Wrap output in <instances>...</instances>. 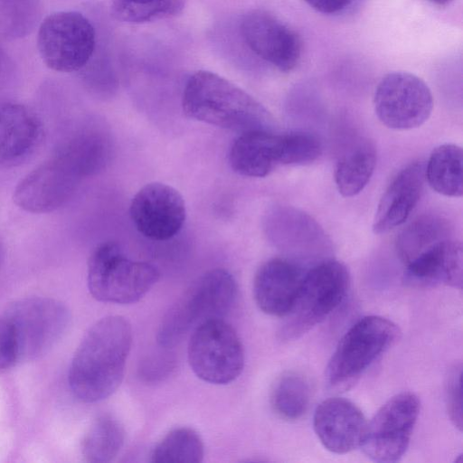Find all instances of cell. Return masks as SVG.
Masks as SVG:
<instances>
[{
    "mask_svg": "<svg viewBox=\"0 0 463 463\" xmlns=\"http://www.w3.org/2000/svg\"><path fill=\"white\" fill-rule=\"evenodd\" d=\"M184 0H112L111 14L128 24H145L179 14Z\"/></svg>",
    "mask_w": 463,
    "mask_h": 463,
    "instance_id": "27",
    "label": "cell"
},
{
    "mask_svg": "<svg viewBox=\"0 0 463 463\" xmlns=\"http://www.w3.org/2000/svg\"><path fill=\"white\" fill-rule=\"evenodd\" d=\"M366 424L362 411L340 397L323 401L313 417L314 430L320 442L335 454H345L360 447Z\"/></svg>",
    "mask_w": 463,
    "mask_h": 463,
    "instance_id": "15",
    "label": "cell"
},
{
    "mask_svg": "<svg viewBox=\"0 0 463 463\" xmlns=\"http://www.w3.org/2000/svg\"><path fill=\"white\" fill-rule=\"evenodd\" d=\"M445 235V226L440 220L430 216L420 217L401 232L396 243L397 251L407 264L431 245L446 239Z\"/></svg>",
    "mask_w": 463,
    "mask_h": 463,
    "instance_id": "29",
    "label": "cell"
},
{
    "mask_svg": "<svg viewBox=\"0 0 463 463\" xmlns=\"http://www.w3.org/2000/svg\"><path fill=\"white\" fill-rule=\"evenodd\" d=\"M424 178L420 162L410 164L396 175L378 203L373 223L374 233H386L405 222L420 200Z\"/></svg>",
    "mask_w": 463,
    "mask_h": 463,
    "instance_id": "18",
    "label": "cell"
},
{
    "mask_svg": "<svg viewBox=\"0 0 463 463\" xmlns=\"http://www.w3.org/2000/svg\"><path fill=\"white\" fill-rule=\"evenodd\" d=\"M37 116L17 103L0 105V169L13 168L27 161L43 140Z\"/></svg>",
    "mask_w": 463,
    "mask_h": 463,
    "instance_id": "16",
    "label": "cell"
},
{
    "mask_svg": "<svg viewBox=\"0 0 463 463\" xmlns=\"http://www.w3.org/2000/svg\"><path fill=\"white\" fill-rule=\"evenodd\" d=\"M204 456L201 436L187 427L169 431L155 446L151 453L154 463H199Z\"/></svg>",
    "mask_w": 463,
    "mask_h": 463,
    "instance_id": "26",
    "label": "cell"
},
{
    "mask_svg": "<svg viewBox=\"0 0 463 463\" xmlns=\"http://www.w3.org/2000/svg\"><path fill=\"white\" fill-rule=\"evenodd\" d=\"M302 278L298 267L288 260L274 258L264 262L253 280L258 307L267 315L284 317L293 306Z\"/></svg>",
    "mask_w": 463,
    "mask_h": 463,
    "instance_id": "17",
    "label": "cell"
},
{
    "mask_svg": "<svg viewBox=\"0 0 463 463\" xmlns=\"http://www.w3.org/2000/svg\"><path fill=\"white\" fill-rule=\"evenodd\" d=\"M2 61V54H1V52H0V63Z\"/></svg>",
    "mask_w": 463,
    "mask_h": 463,
    "instance_id": "37",
    "label": "cell"
},
{
    "mask_svg": "<svg viewBox=\"0 0 463 463\" xmlns=\"http://www.w3.org/2000/svg\"><path fill=\"white\" fill-rule=\"evenodd\" d=\"M80 178L70 164L55 155L20 181L14 201L26 212H52L70 199Z\"/></svg>",
    "mask_w": 463,
    "mask_h": 463,
    "instance_id": "13",
    "label": "cell"
},
{
    "mask_svg": "<svg viewBox=\"0 0 463 463\" xmlns=\"http://www.w3.org/2000/svg\"><path fill=\"white\" fill-rule=\"evenodd\" d=\"M420 413L416 394L402 392L390 398L367 422L361 443L376 462L398 461L406 452Z\"/></svg>",
    "mask_w": 463,
    "mask_h": 463,
    "instance_id": "10",
    "label": "cell"
},
{
    "mask_svg": "<svg viewBox=\"0 0 463 463\" xmlns=\"http://www.w3.org/2000/svg\"><path fill=\"white\" fill-rule=\"evenodd\" d=\"M309 6L322 14H335L345 9L351 0H304Z\"/></svg>",
    "mask_w": 463,
    "mask_h": 463,
    "instance_id": "34",
    "label": "cell"
},
{
    "mask_svg": "<svg viewBox=\"0 0 463 463\" xmlns=\"http://www.w3.org/2000/svg\"><path fill=\"white\" fill-rule=\"evenodd\" d=\"M280 160V135L274 131L241 133L229 153L232 168L248 177L268 175Z\"/></svg>",
    "mask_w": 463,
    "mask_h": 463,
    "instance_id": "20",
    "label": "cell"
},
{
    "mask_svg": "<svg viewBox=\"0 0 463 463\" xmlns=\"http://www.w3.org/2000/svg\"><path fill=\"white\" fill-rule=\"evenodd\" d=\"M129 214L142 235L154 241H166L183 228L186 209L184 198L176 189L153 182L134 195Z\"/></svg>",
    "mask_w": 463,
    "mask_h": 463,
    "instance_id": "12",
    "label": "cell"
},
{
    "mask_svg": "<svg viewBox=\"0 0 463 463\" xmlns=\"http://www.w3.org/2000/svg\"><path fill=\"white\" fill-rule=\"evenodd\" d=\"M182 106L191 118L240 134L275 129L274 118L258 100L211 71H199L188 79Z\"/></svg>",
    "mask_w": 463,
    "mask_h": 463,
    "instance_id": "2",
    "label": "cell"
},
{
    "mask_svg": "<svg viewBox=\"0 0 463 463\" xmlns=\"http://www.w3.org/2000/svg\"><path fill=\"white\" fill-rule=\"evenodd\" d=\"M4 257H5V250H4L3 243L0 241V267L4 261Z\"/></svg>",
    "mask_w": 463,
    "mask_h": 463,
    "instance_id": "36",
    "label": "cell"
},
{
    "mask_svg": "<svg viewBox=\"0 0 463 463\" xmlns=\"http://www.w3.org/2000/svg\"><path fill=\"white\" fill-rule=\"evenodd\" d=\"M349 285L344 263L327 260L313 267L302 278L293 306L284 317L282 339L298 338L322 322L342 303Z\"/></svg>",
    "mask_w": 463,
    "mask_h": 463,
    "instance_id": "6",
    "label": "cell"
},
{
    "mask_svg": "<svg viewBox=\"0 0 463 463\" xmlns=\"http://www.w3.org/2000/svg\"><path fill=\"white\" fill-rule=\"evenodd\" d=\"M398 335L397 326L385 317L359 319L345 333L332 354L326 373L328 386L335 391L351 388Z\"/></svg>",
    "mask_w": 463,
    "mask_h": 463,
    "instance_id": "5",
    "label": "cell"
},
{
    "mask_svg": "<svg viewBox=\"0 0 463 463\" xmlns=\"http://www.w3.org/2000/svg\"><path fill=\"white\" fill-rule=\"evenodd\" d=\"M373 106L383 125L392 129L407 130L428 120L433 109V98L420 78L406 71H393L378 83Z\"/></svg>",
    "mask_w": 463,
    "mask_h": 463,
    "instance_id": "11",
    "label": "cell"
},
{
    "mask_svg": "<svg viewBox=\"0 0 463 463\" xmlns=\"http://www.w3.org/2000/svg\"><path fill=\"white\" fill-rule=\"evenodd\" d=\"M188 361L194 373L213 384H228L244 366V350L236 331L223 319L196 326L188 344Z\"/></svg>",
    "mask_w": 463,
    "mask_h": 463,
    "instance_id": "8",
    "label": "cell"
},
{
    "mask_svg": "<svg viewBox=\"0 0 463 463\" xmlns=\"http://www.w3.org/2000/svg\"><path fill=\"white\" fill-rule=\"evenodd\" d=\"M462 256L460 242L444 239L405 264L406 279L419 287L445 284L461 289Z\"/></svg>",
    "mask_w": 463,
    "mask_h": 463,
    "instance_id": "19",
    "label": "cell"
},
{
    "mask_svg": "<svg viewBox=\"0 0 463 463\" xmlns=\"http://www.w3.org/2000/svg\"><path fill=\"white\" fill-rule=\"evenodd\" d=\"M132 345V328L120 316L97 321L85 334L69 369V385L77 399L92 403L120 385Z\"/></svg>",
    "mask_w": 463,
    "mask_h": 463,
    "instance_id": "1",
    "label": "cell"
},
{
    "mask_svg": "<svg viewBox=\"0 0 463 463\" xmlns=\"http://www.w3.org/2000/svg\"><path fill=\"white\" fill-rule=\"evenodd\" d=\"M376 165L374 145L365 138L350 144L339 156L335 170V182L345 197L358 194L369 182Z\"/></svg>",
    "mask_w": 463,
    "mask_h": 463,
    "instance_id": "21",
    "label": "cell"
},
{
    "mask_svg": "<svg viewBox=\"0 0 463 463\" xmlns=\"http://www.w3.org/2000/svg\"><path fill=\"white\" fill-rule=\"evenodd\" d=\"M4 316L14 328L19 362L46 354L63 336L70 323L66 306L49 298L18 300L9 306Z\"/></svg>",
    "mask_w": 463,
    "mask_h": 463,
    "instance_id": "9",
    "label": "cell"
},
{
    "mask_svg": "<svg viewBox=\"0 0 463 463\" xmlns=\"http://www.w3.org/2000/svg\"><path fill=\"white\" fill-rule=\"evenodd\" d=\"M321 142L307 132L280 135V165H306L315 161L321 154Z\"/></svg>",
    "mask_w": 463,
    "mask_h": 463,
    "instance_id": "30",
    "label": "cell"
},
{
    "mask_svg": "<svg viewBox=\"0 0 463 463\" xmlns=\"http://www.w3.org/2000/svg\"><path fill=\"white\" fill-rule=\"evenodd\" d=\"M430 2L438 5H448L452 0H429Z\"/></svg>",
    "mask_w": 463,
    "mask_h": 463,
    "instance_id": "35",
    "label": "cell"
},
{
    "mask_svg": "<svg viewBox=\"0 0 463 463\" xmlns=\"http://www.w3.org/2000/svg\"><path fill=\"white\" fill-rule=\"evenodd\" d=\"M311 390L307 380L297 373H287L276 382L270 403L275 413L283 420H296L307 411Z\"/></svg>",
    "mask_w": 463,
    "mask_h": 463,
    "instance_id": "25",
    "label": "cell"
},
{
    "mask_svg": "<svg viewBox=\"0 0 463 463\" xmlns=\"http://www.w3.org/2000/svg\"><path fill=\"white\" fill-rule=\"evenodd\" d=\"M125 430L120 421L109 414L99 416L85 434L81 453L90 463H108L119 453L125 442Z\"/></svg>",
    "mask_w": 463,
    "mask_h": 463,
    "instance_id": "24",
    "label": "cell"
},
{
    "mask_svg": "<svg viewBox=\"0 0 463 463\" xmlns=\"http://www.w3.org/2000/svg\"><path fill=\"white\" fill-rule=\"evenodd\" d=\"M168 353H157L140 363L139 375L146 382H156L167 377L175 367V359Z\"/></svg>",
    "mask_w": 463,
    "mask_h": 463,
    "instance_id": "33",
    "label": "cell"
},
{
    "mask_svg": "<svg viewBox=\"0 0 463 463\" xmlns=\"http://www.w3.org/2000/svg\"><path fill=\"white\" fill-rule=\"evenodd\" d=\"M96 46V33L90 20L75 11H60L40 24L37 48L44 64L59 72L84 68Z\"/></svg>",
    "mask_w": 463,
    "mask_h": 463,
    "instance_id": "7",
    "label": "cell"
},
{
    "mask_svg": "<svg viewBox=\"0 0 463 463\" xmlns=\"http://www.w3.org/2000/svg\"><path fill=\"white\" fill-rule=\"evenodd\" d=\"M247 46L260 59L288 72L300 61L302 44L298 33L273 14L255 10L241 23Z\"/></svg>",
    "mask_w": 463,
    "mask_h": 463,
    "instance_id": "14",
    "label": "cell"
},
{
    "mask_svg": "<svg viewBox=\"0 0 463 463\" xmlns=\"http://www.w3.org/2000/svg\"><path fill=\"white\" fill-rule=\"evenodd\" d=\"M463 152L454 144H443L431 152L424 176L437 193L449 197L463 194Z\"/></svg>",
    "mask_w": 463,
    "mask_h": 463,
    "instance_id": "22",
    "label": "cell"
},
{
    "mask_svg": "<svg viewBox=\"0 0 463 463\" xmlns=\"http://www.w3.org/2000/svg\"><path fill=\"white\" fill-rule=\"evenodd\" d=\"M108 147L104 137L95 130L74 134L58 148L56 155L69 163L80 177L98 172L104 165Z\"/></svg>",
    "mask_w": 463,
    "mask_h": 463,
    "instance_id": "23",
    "label": "cell"
},
{
    "mask_svg": "<svg viewBox=\"0 0 463 463\" xmlns=\"http://www.w3.org/2000/svg\"><path fill=\"white\" fill-rule=\"evenodd\" d=\"M19 362L18 345L10 321L0 317V373L11 369Z\"/></svg>",
    "mask_w": 463,
    "mask_h": 463,
    "instance_id": "32",
    "label": "cell"
},
{
    "mask_svg": "<svg viewBox=\"0 0 463 463\" xmlns=\"http://www.w3.org/2000/svg\"><path fill=\"white\" fill-rule=\"evenodd\" d=\"M233 276L214 269L201 276L166 312L159 325L156 340L162 348H172L202 323L222 319L237 295Z\"/></svg>",
    "mask_w": 463,
    "mask_h": 463,
    "instance_id": "3",
    "label": "cell"
},
{
    "mask_svg": "<svg viewBox=\"0 0 463 463\" xmlns=\"http://www.w3.org/2000/svg\"><path fill=\"white\" fill-rule=\"evenodd\" d=\"M159 275L154 265L133 260L117 243L107 241L97 246L89 259L87 283L99 301L131 304L150 290Z\"/></svg>",
    "mask_w": 463,
    "mask_h": 463,
    "instance_id": "4",
    "label": "cell"
},
{
    "mask_svg": "<svg viewBox=\"0 0 463 463\" xmlns=\"http://www.w3.org/2000/svg\"><path fill=\"white\" fill-rule=\"evenodd\" d=\"M42 14L41 0H0V37L23 38L31 33Z\"/></svg>",
    "mask_w": 463,
    "mask_h": 463,
    "instance_id": "28",
    "label": "cell"
},
{
    "mask_svg": "<svg viewBox=\"0 0 463 463\" xmlns=\"http://www.w3.org/2000/svg\"><path fill=\"white\" fill-rule=\"evenodd\" d=\"M461 363L455 364L449 371L445 384L447 411L453 425L462 430Z\"/></svg>",
    "mask_w": 463,
    "mask_h": 463,
    "instance_id": "31",
    "label": "cell"
}]
</instances>
